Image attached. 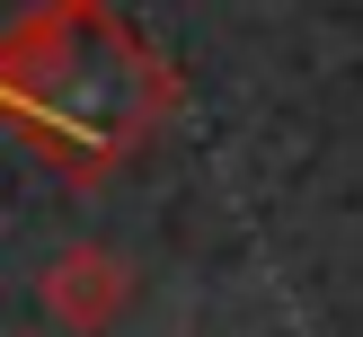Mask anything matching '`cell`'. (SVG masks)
Segmentation results:
<instances>
[{"instance_id": "6da1fadb", "label": "cell", "mask_w": 363, "mask_h": 337, "mask_svg": "<svg viewBox=\"0 0 363 337\" xmlns=\"http://www.w3.org/2000/svg\"><path fill=\"white\" fill-rule=\"evenodd\" d=\"M177 71L116 0L98 9H27L0 27V124L62 177H116L177 116Z\"/></svg>"}, {"instance_id": "7a4b0ae2", "label": "cell", "mask_w": 363, "mask_h": 337, "mask_svg": "<svg viewBox=\"0 0 363 337\" xmlns=\"http://www.w3.org/2000/svg\"><path fill=\"white\" fill-rule=\"evenodd\" d=\"M35 302H45L53 328H71V337H106L124 311H133V266H124L116 248H98V240H71V248H53V258H45Z\"/></svg>"}, {"instance_id": "3957f363", "label": "cell", "mask_w": 363, "mask_h": 337, "mask_svg": "<svg viewBox=\"0 0 363 337\" xmlns=\"http://www.w3.org/2000/svg\"><path fill=\"white\" fill-rule=\"evenodd\" d=\"M27 9H98V0H27Z\"/></svg>"}]
</instances>
